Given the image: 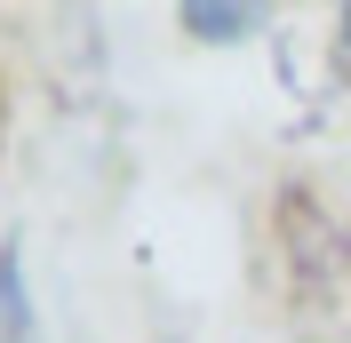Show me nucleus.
<instances>
[]
</instances>
